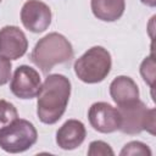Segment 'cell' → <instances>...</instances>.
Returning <instances> with one entry per match:
<instances>
[{"instance_id":"7a4b0ae2","label":"cell","mask_w":156,"mask_h":156,"mask_svg":"<svg viewBox=\"0 0 156 156\" xmlns=\"http://www.w3.org/2000/svg\"><path fill=\"white\" fill-rule=\"evenodd\" d=\"M73 58L72 44L60 33L52 32L39 39L30 54L32 62L44 73L51 71L56 65L66 63Z\"/></svg>"},{"instance_id":"6da1fadb","label":"cell","mask_w":156,"mask_h":156,"mask_svg":"<svg viewBox=\"0 0 156 156\" xmlns=\"http://www.w3.org/2000/svg\"><path fill=\"white\" fill-rule=\"evenodd\" d=\"M71 95V82L63 74H49L41 84L37 101V115L45 124L56 123L65 113Z\"/></svg>"},{"instance_id":"277c9868","label":"cell","mask_w":156,"mask_h":156,"mask_svg":"<svg viewBox=\"0 0 156 156\" xmlns=\"http://www.w3.org/2000/svg\"><path fill=\"white\" fill-rule=\"evenodd\" d=\"M121 115L119 130L126 134H139L143 130L155 135V108H147L139 99L132 104L118 107Z\"/></svg>"},{"instance_id":"9a60e30c","label":"cell","mask_w":156,"mask_h":156,"mask_svg":"<svg viewBox=\"0 0 156 156\" xmlns=\"http://www.w3.org/2000/svg\"><path fill=\"white\" fill-rule=\"evenodd\" d=\"M155 60H154V54H151L149 57H146L141 65H140V74L144 79L145 83L149 84L150 88L154 85L155 80Z\"/></svg>"},{"instance_id":"5bb4252c","label":"cell","mask_w":156,"mask_h":156,"mask_svg":"<svg viewBox=\"0 0 156 156\" xmlns=\"http://www.w3.org/2000/svg\"><path fill=\"white\" fill-rule=\"evenodd\" d=\"M151 154L152 152H151L150 147L141 141H130V143L126 144L119 152L121 156H135V155L151 156Z\"/></svg>"},{"instance_id":"e0dca14e","label":"cell","mask_w":156,"mask_h":156,"mask_svg":"<svg viewBox=\"0 0 156 156\" xmlns=\"http://www.w3.org/2000/svg\"><path fill=\"white\" fill-rule=\"evenodd\" d=\"M11 60L0 55V87L9 83L11 78Z\"/></svg>"},{"instance_id":"8fae6325","label":"cell","mask_w":156,"mask_h":156,"mask_svg":"<svg viewBox=\"0 0 156 156\" xmlns=\"http://www.w3.org/2000/svg\"><path fill=\"white\" fill-rule=\"evenodd\" d=\"M110 95L119 107L136 101L139 99V88L130 77L118 76L110 84Z\"/></svg>"},{"instance_id":"ba28073f","label":"cell","mask_w":156,"mask_h":156,"mask_svg":"<svg viewBox=\"0 0 156 156\" xmlns=\"http://www.w3.org/2000/svg\"><path fill=\"white\" fill-rule=\"evenodd\" d=\"M90 126L99 133H113L119 130L121 115L118 108H115L107 102H95L88 112Z\"/></svg>"},{"instance_id":"9c48e42d","label":"cell","mask_w":156,"mask_h":156,"mask_svg":"<svg viewBox=\"0 0 156 156\" xmlns=\"http://www.w3.org/2000/svg\"><path fill=\"white\" fill-rule=\"evenodd\" d=\"M28 49L26 34L16 26H5L0 29V55L9 60L22 57Z\"/></svg>"},{"instance_id":"2e32d148","label":"cell","mask_w":156,"mask_h":156,"mask_svg":"<svg viewBox=\"0 0 156 156\" xmlns=\"http://www.w3.org/2000/svg\"><path fill=\"white\" fill-rule=\"evenodd\" d=\"M88 155L89 156H113V150L107 143L101 140H95L90 143Z\"/></svg>"},{"instance_id":"3957f363","label":"cell","mask_w":156,"mask_h":156,"mask_svg":"<svg viewBox=\"0 0 156 156\" xmlns=\"http://www.w3.org/2000/svg\"><path fill=\"white\" fill-rule=\"evenodd\" d=\"M112 60L110 52L102 46H93L74 62V73L84 83L95 84L102 82L111 71Z\"/></svg>"},{"instance_id":"ac0fdd59","label":"cell","mask_w":156,"mask_h":156,"mask_svg":"<svg viewBox=\"0 0 156 156\" xmlns=\"http://www.w3.org/2000/svg\"><path fill=\"white\" fill-rule=\"evenodd\" d=\"M144 5L149 6V7H155L156 6V0H140Z\"/></svg>"},{"instance_id":"d6986e66","label":"cell","mask_w":156,"mask_h":156,"mask_svg":"<svg viewBox=\"0 0 156 156\" xmlns=\"http://www.w3.org/2000/svg\"><path fill=\"white\" fill-rule=\"evenodd\" d=\"M0 2H1V0H0Z\"/></svg>"},{"instance_id":"5b68a950","label":"cell","mask_w":156,"mask_h":156,"mask_svg":"<svg viewBox=\"0 0 156 156\" xmlns=\"http://www.w3.org/2000/svg\"><path fill=\"white\" fill-rule=\"evenodd\" d=\"M37 139V129L27 119L17 118L0 130V147L10 154H18L30 149Z\"/></svg>"},{"instance_id":"30bf717a","label":"cell","mask_w":156,"mask_h":156,"mask_svg":"<svg viewBox=\"0 0 156 156\" xmlns=\"http://www.w3.org/2000/svg\"><path fill=\"white\" fill-rule=\"evenodd\" d=\"M87 130L78 119L66 121L56 133V144L62 150H74L85 140Z\"/></svg>"},{"instance_id":"4fadbf2b","label":"cell","mask_w":156,"mask_h":156,"mask_svg":"<svg viewBox=\"0 0 156 156\" xmlns=\"http://www.w3.org/2000/svg\"><path fill=\"white\" fill-rule=\"evenodd\" d=\"M17 118L18 112L16 107L6 100H0V130L11 124Z\"/></svg>"},{"instance_id":"52a82bcc","label":"cell","mask_w":156,"mask_h":156,"mask_svg":"<svg viewBox=\"0 0 156 156\" xmlns=\"http://www.w3.org/2000/svg\"><path fill=\"white\" fill-rule=\"evenodd\" d=\"M21 21L29 32L41 33L46 30L51 23V10L43 1L28 0L22 6Z\"/></svg>"},{"instance_id":"7c38bea8","label":"cell","mask_w":156,"mask_h":156,"mask_svg":"<svg viewBox=\"0 0 156 156\" xmlns=\"http://www.w3.org/2000/svg\"><path fill=\"white\" fill-rule=\"evenodd\" d=\"M94 16L104 22H115L122 17L126 9V0H91Z\"/></svg>"},{"instance_id":"8992f818","label":"cell","mask_w":156,"mask_h":156,"mask_svg":"<svg viewBox=\"0 0 156 156\" xmlns=\"http://www.w3.org/2000/svg\"><path fill=\"white\" fill-rule=\"evenodd\" d=\"M41 88V80L39 73L26 65L16 68L11 79L10 89L12 94L22 100H28L38 96Z\"/></svg>"}]
</instances>
